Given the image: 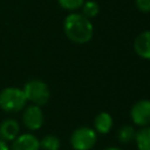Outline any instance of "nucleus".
Wrapping results in <instances>:
<instances>
[{
	"label": "nucleus",
	"mask_w": 150,
	"mask_h": 150,
	"mask_svg": "<svg viewBox=\"0 0 150 150\" xmlns=\"http://www.w3.org/2000/svg\"><path fill=\"white\" fill-rule=\"evenodd\" d=\"M84 1L86 0H57L61 8L66 9V11H70V12L81 8L82 5L84 4Z\"/></svg>",
	"instance_id": "obj_15"
},
{
	"label": "nucleus",
	"mask_w": 150,
	"mask_h": 150,
	"mask_svg": "<svg viewBox=\"0 0 150 150\" xmlns=\"http://www.w3.org/2000/svg\"><path fill=\"white\" fill-rule=\"evenodd\" d=\"M135 142L138 150H150V127H143L136 131Z\"/></svg>",
	"instance_id": "obj_11"
},
{
	"label": "nucleus",
	"mask_w": 150,
	"mask_h": 150,
	"mask_svg": "<svg viewBox=\"0 0 150 150\" xmlns=\"http://www.w3.org/2000/svg\"><path fill=\"white\" fill-rule=\"evenodd\" d=\"M63 32L74 43H87L94 35V26L88 18L80 13H70L63 21Z\"/></svg>",
	"instance_id": "obj_1"
},
{
	"label": "nucleus",
	"mask_w": 150,
	"mask_h": 150,
	"mask_svg": "<svg viewBox=\"0 0 150 150\" xmlns=\"http://www.w3.org/2000/svg\"><path fill=\"white\" fill-rule=\"evenodd\" d=\"M104 150H121L120 148H116V146H110V148H107Z\"/></svg>",
	"instance_id": "obj_18"
},
{
	"label": "nucleus",
	"mask_w": 150,
	"mask_h": 150,
	"mask_svg": "<svg viewBox=\"0 0 150 150\" xmlns=\"http://www.w3.org/2000/svg\"><path fill=\"white\" fill-rule=\"evenodd\" d=\"M96 131L89 127H81L73 131L70 144L74 150H90L96 144Z\"/></svg>",
	"instance_id": "obj_4"
},
{
	"label": "nucleus",
	"mask_w": 150,
	"mask_h": 150,
	"mask_svg": "<svg viewBox=\"0 0 150 150\" xmlns=\"http://www.w3.org/2000/svg\"><path fill=\"white\" fill-rule=\"evenodd\" d=\"M20 135V124L14 118H6L0 123V139L13 142Z\"/></svg>",
	"instance_id": "obj_8"
},
{
	"label": "nucleus",
	"mask_w": 150,
	"mask_h": 150,
	"mask_svg": "<svg viewBox=\"0 0 150 150\" xmlns=\"http://www.w3.org/2000/svg\"><path fill=\"white\" fill-rule=\"evenodd\" d=\"M136 131L131 125H123L117 131V138L121 143H129L135 139Z\"/></svg>",
	"instance_id": "obj_14"
},
{
	"label": "nucleus",
	"mask_w": 150,
	"mask_h": 150,
	"mask_svg": "<svg viewBox=\"0 0 150 150\" xmlns=\"http://www.w3.org/2000/svg\"><path fill=\"white\" fill-rule=\"evenodd\" d=\"M135 4L138 11L143 13L150 12V0H135Z\"/></svg>",
	"instance_id": "obj_16"
},
{
	"label": "nucleus",
	"mask_w": 150,
	"mask_h": 150,
	"mask_svg": "<svg viewBox=\"0 0 150 150\" xmlns=\"http://www.w3.org/2000/svg\"><path fill=\"white\" fill-rule=\"evenodd\" d=\"M95 130L100 134H108L112 128V117L109 112H98L94 118Z\"/></svg>",
	"instance_id": "obj_10"
},
{
	"label": "nucleus",
	"mask_w": 150,
	"mask_h": 150,
	"mask_svg": "<svg viewBox=\"0 0 150 150\" xmlns=\"http://www.w3.org/2000/svg\"><path fill=\"white\" fill-rule=\"evenodd\" d=\"M98 12H100V6L94 0H87L82 5V14L86 18H88L89 20L95 18V16H97Z\"/></svg>",
	"instance_id": "obj_13"
},
{
	"label": "nucleus",
	"mask_w": 150,
	"mask_h": 150,
	"mask_svg": "<svg viewBox=\"0 0 150 150\" xmlns=\"http://www.w3.org/2000/svg\"><path fill=\"white\" fill-rule=\"evenodd\" d=\"M27 102H30L32 104L42 107L48 103L50 98V90L46 82L42 80H30L25 83L22 88Z\"/></svg>",
	"instance_id": "obj_3"
},
{
	"label": "nucleus",
	"mask_w": 150,
	"mask_h": 150,
	"mask_svg": "<svg viewBox=\"0 0 150 150\" xmlns=\"http://www.w3.org/2000/svg\"><path fill=\"white\" fill-rule=\"evenodd\" d=\"M27 100L22 88L6 87L0 91V109L8 114L19 112L25 109Z\"/></svg>",
	"instance_id": "obj_2"
},
{
	"label": "nucleus",
	"mask_w": 150,
	"mask_h": 150,
	"mask_svg": "<svg viewBox=\"0 0 150 150\" xmlns=\"http://www.w3.org/2000/svg\"><path fill=\"white\" fill-rule=\"evenodd\" d=\"M0 150H9V145L7 142L0 139Z\"/></svg>",
	"instance_id": "obj_17"
},
{
	"label": "nucleus",
	"mask_w": 150,
	"mask_h": 150,
	"mask_svg": "<svg viewBox=\"0 0 150 150\" xmlns=\"http://www.w3.org/2000/svg\"><path fill=\"white\" fill-rule=\"evenodd\" d=\"M130 117L136 125L149 127L150 125V100L137 101L131 107Z\"/></svg>",
	"instance_id": "obj_6"
},
{
	"label": "nucleus",
	"mask_w": 150,
	"mask_h": 150,
	"mask_svg": "<svg viewBox=\"0 0 150 150\" xmlns=\"http://www.w3.org/2000/svg\"><path fill=\"white\" fill-rule=\"evenodd\" d=\"M134 49L142 59L150 60V30H144L136 36Z\"/></svg>",
	"instance_id": "obj_9"
},
{
	"label": "nucleus",
	"mask_w": 150,
	"mask_h": 150,
	"mask_svg": "<svg viewBox=\"0 0 150 150\" xmlns=\"http://www.w3.org/2000/svg\"><path fill=\"white\" fill-rule=\"evenodd\" d=\"M43 112L41 107L35 105V104H30L28 107H25L23 112H22V123L23 125L30 130H39L42 124H43Z\"/></svg>",
	"instance_id": "obj_5"
},
{
	"label": "nucleus",
	"mask_w": 150,
	"mask_h": 150,
	"mask_svg": "<svg viewBox=\"0 0 150 150\" xmlns=\"http://www.w3.org/2000/svg\"><path fill=\"white\" fill-rule=\"evenodd\" d=\"M9 150H40V139L30 134H20L13 142Z\"/></svg>",
	"instance_id": "obj_7"
},
{
	"label": "nucleus",
	"mask_w": 150,
	"mask_h": 150,
	"mask_svg": "<svg viewBox=\"0 0 150 150\" xmlns=\"http://www.w3.org/2000/svg\"><path fill=\"white\" fill-rule=\"evenodd\" d=\"M61 146V142L59 137L54 135H46L42 139H40V149L43 150H59Z\"/></svg>",
	"instance_id": "obj_12"
}]
</instances>
